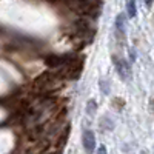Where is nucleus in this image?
<instances>
[{
  "instance_id": "nucleus-1",
  "label": "nucleus",
  "mask_w": 154,
  "mask_h": 154,
  "mask_svg": "<svg viewBox=\"0 0 154 154\" xmlns=\"http://www.w3.org/2000/svg\"><path fill=\"white\" fill-rule=\"evenodd\" d=\"M111 60L114 63V68H116V72H117V75L120 77V79L123 82H130L131 77H133V69L130 66V63H128L123 57L117 56V54H112L111 56Z\"/></svg>"
},
{
  "instance_id": "nucleus-2",
  "label": "nucleus",
  "mask_w": 154,
  "mask_h": 154,
  "mask_svg": "<svg viewBox=\"0 0 154 154\" xmlns=\"http://www.w3.org/2000/svg\"><path fill=\"white\" fill-rule=\"evenodd\" d=\"M114 31H116V37H117L119 43L122 45L123 38L126 35V16L123 14V12L116 16V19H114Z\"/></svg>"
},
{
  "instance_id": "nucleus-3",
  "label": "nucleus",
  "mask_w": 154,
  "mask_h": 154,
  "mask_svg": "<svg viewBox=\"0 0 154 154\" xmlns=\"http://www.w3.org/2000/svg\"><path fill=\"white\" fill-rule=\"evenodd\" d=\"M82 145L86 154H93L96 151V134L91 130H83L82 133Z\"/></svg>"
},
{
  "instance_id": "nucleus-4",
  "label": "nucleus",
  "mask_w": 154,
  "mask_h": 154,
  "mask_svg": "<svg viewBox=\"0 0 154 154\" xmlns=\"http://www.w3.org/2000/svg\"><path fill=\"white\" fill-rule=\"evenodd\" d=\"M126 16L130 19H134L137 16V6H136V0H128L126 2Z\"/></svg>"
},
{
  "instance_id": "nucleus-5",
  "label": "nucleus",
  "mask_w": 154,
  "mask_h": 154,
  "mask_svg": "<svg viewBox=\"0 0 154 154\" xmlns=\"http://www.w3.org/2000/svg\"><path fill=\"white\" fill-rule=\"evenodd\" d=\"M96 111H97V103H96V100H94V99H89V100L86 102V114L93 117V116L96 114Z\"/></svg>"
},
{
  "instance_id": "nucleus-6",
  "label": "nucleus",
  "mask_w": 154,
  "mask_h": 154,
  "mask_svg": "<svg viewBox=\"0 0 154 154\" xmlns=\"http://www.w3.org/2000/svg\"><path fill=\"white\" fill-rule=\"evenodd\" d=\"M99 85H100V88H102V89H103V93H105V94H108V91H109V86H108V82H106L105 79H100Z\"/></svg>"
},
{
  "instance_id": "nucleus-7",
  "label": "nucleus",
  "mask_w": 154,
  "mask_h": 154,
  "mask_svg": "<svg viewBox=\"0 0 154 154\" xmlns=\"http://www.w3.org/2000/svg\"><path fill=\"white\" fill-rule=\"evenodd\" d=\"M97 154H108V151H106V146H105V145L99 146V149H97Z\"/></svg>"
},
{
  "instance_id": "nucleus-8",
  "label": "nucleus",
  "mask_w": 154,
  "mask_h": 154,
  "mask_svg": "<svg viewBox=\"0 0 154 154\" xmlns=\"http://www.w3.org/2000/svg\"><path fill=\"white\" fill-rule=\"evenodd\" d=\"M152 3H154V0H145V5H146V8H151V6H152Z\"/></svg>"
},
{
  "instance_id": "nucleus-9",
  "label": "nucleus",
  "mask_w": 154,
  "mask_h": 154,
  "mask_svg": "<svg viewBox=\"0 0 154 154\" xmlns=\"http://www.w3.org/2000/svg\"><path fill=\"white\" fill-rule=\"evenodd\" d=\"M151 108H152V112H154V100L151 102Z\"/></svg>"
}]
</instances>
